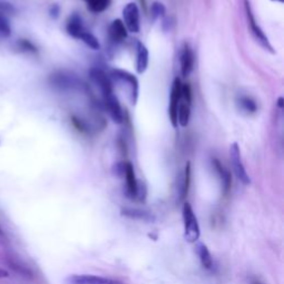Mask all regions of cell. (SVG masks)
<instances>
[{
    "label": "cell",
    "instance_id": "5",
    "mask_svg": "<svg viewBox=\"0 0 284 284\" xmlns=\"http://www.w3.org/2000/svg\"><path fill=\"white\" fill-rule=\"evenodd\" d=\"M102 101L103 107H105L106 111L108 112L109 116H110L112 121L118 124L122 123L124 120L123 110L118 98L114 95V92H109V94L102 95Z\"/></svg>",
    "mask_w": 284,
    "mask_h": 284
},
{
    "label": "cell",
    "instance_id": "8",
    "mask_svg": "<svg viewBox=\"0 0 284 284\" xmlns=\"http://www.w3.org/2000/svg\"><path fill=\"white\" fill-rule=\"evenodd\" d=\"M49 83L54 88L60 90L73 89L78 86V80L76 76L70 73H65V71H57V73L52 74L49 77Z\"/></svg>",
    "mask_w": 284,
    "mask_h": 284
},
{
    "label": "cell",
    "instance_id": "32",
    "mask_svg": "<svg viewBox=\"0 0 284 284\" xmlns=\"http://www.w3.org/2000/svg\"><path fill=\"white\" fill-rule=\"evenodd\" d=\"M272 2H275V3H280V4H283V3H284V0H272Z\"/></svg>",
    "mask_w": 284,
    "mask_h": 284
},
{
    "label": "cell",
    "instance_id": "27",
    "mask_svg": "<svg viewBox=\"0 0 284 284\" xmlns=\"http://www.w3.org/2000/svg\"><path fill=\"white\" fill-rule=\"evenodd\" d=\"M0 14L4 16H8L15 14V7L12 4H9L7 2H4V0H0Z\"/></svg>",
    "mask_w": 284,
    "mask_h": 284
},
{
    "label": "cell",
    "instance_id": "12",
    "mask_svg": "<svg viewBox=\"0 0 284 284\" xmlns=\"http://www.w3.org/2000/svg\"><path fill=\"white\" fill-rule=\"evenodd\" d=\"M109 38L114 43L122 42L128 37V30L125 28L123 21L121 19L113 20L111 25L109 26Z\"/></svg>",
    "mask_w": 284,
    "mask_h": 284
},
{
    "label": "cell",
    "instance_id": "20",
    "mask_svg": "<svg viewBox=\"0 0 284 284\" xmlns=\"http://www.w3.org/2000/svg\"><path fill=\"white\" fill-rule=\"evenodd\" d=\"M87 7L94 14H100L110 6L111 0H85Z\"/></svg>",
    "mask_w": 284,
    "mask_h": 284
},
{
    "label": "cell",
    "instance_id": "3",
    "mask_svg": "<svg viewBox=\"0 0 284 284\" xmlns=\"http://www.w3.org/2000/svg\"><path fill=\"white\" fill-rule=\"evenodd\" d=\"M111 78L118 83L127 85L130 92V101L132 105H135L139 97V81L135 76L122 69H112Z\"/></svg>",
    "mask_w": 284,
    "mask_h": 284
},
{
    "label": "cell",
    "instance_id": "28",
    "mask_svg": "<svg viewBox=\"0 0 284 284\" xmlns=\"http://www.w3.org/2000/svg\"><path fill=\"white\" fill-rule=\"evenodd\" d=\"M49 14H50V16L52 18H58L59 17V14H60V7L58 6V5H52V6L50 7V10H49Z\"/></svg>",
    "mask_w": 284,
    "mask_h": 284
},
{
    "label": "cell",
    "instance_id": "14",
    "mask_svg": "<svg viewBox=\"0 0 284 284\" xmlns=\"http://www.w3.org/2000/svg\"><path fill=\"white\" fill-rule=\"evenodd\" d=\"M136 63H135V69L136 73L139 75H142L146 73V70L148 69L149 64V51L147 47L142 43L141 41H136Z\"/></svg>",
    "mask_w": 284,
    "mask_h": 284
},
{
    "label": "cell",
    "instance_id": "21",
    "mask_svg": "<svg viewBox=\"0 0 284 284\" xmlns=\"http://www.w3.org/2000/svg\"><path fill=\"white\" fill-rule=\"evenodd\" d=\"M190 181H191V165L190 162H187V166L184 168V173H183V180H182V185H181V193H180V201L185 199V196L189 193L190 189Z\"/></svg>",
    "mask_w": 284,
    "mask_h": 284
},
{
    "label": "cell",
    "instance_id": "2",
    "mask_svg": "<svg viewBox=\"0 0 284 284\" xmlns=\"http://www.w3.org/2000/svg\"><path fill=\"white\" fill-rule=\"evenodd\" d=\"M243 3H244L245 15H247V19H248V23L250 26V29H251V34H252V36L254 37L255 41L258 42L259 45L264 49V50L269 51L271 53H275L274 49H273L272 45L270 43L269 38L266 37L264 31L261 29V27L258 25V23H256L255 17L252 13V8H251L250 0H243Z\"/></svg>",
    "mask_w": 284,
    "mask_h": 284
},
{
    "label": "cell",
    "instance_id": "1",
    "mask_svg": "<svg viewBox=\"0 0 284 284\" xmlns=\"http://www.w3.org/2000/svg\"><path fill=\"white\" fill-rule=\"evenodd\" d=\"M183 226H184V239L189 243H194L200 238V227L194 211L189 202H185L182 207Z\"/></svg>",
    "mask_w": 284,
    "mask_h": 284
},
{
    "label": "cell",
    "instance_id": "11",
    "mask_svg": "<svg viewBox=\"0 0 284 284\" xmlns=\"http://www.w3.org/2000/svg\"><path fill=\"white\" fill-rule=\"evenodd\" d=\"M90 78L94 83L99 87L102 95L109 94V92H113V84L111 78L99 68H92L90 70Z\"/></svg>",
    "mask_w": 284,
    "mask_h": 284
},
{
    "label": "cell",
    "instance_id": "15",
    "mask_svg": "<svg viewBox=\"0 0 284 284\" xmlns=\"http://www.w3.org/2000/svg\"><path fill=\"white\" fill-rule=\"evenodd\" d=\"M65 29H67L68 35L71 37L76 38V39H79L81 34L85 31L83 20H81L80 16L77 14H73L69 17L67 21V26H65Z\"/></svg>",
    "mask_w": 284,
    "mask_h": 284
},
{
    "label": "cell",
    "instance_id": "25",
    "mask_svg": "<svg viewBox=\"0 0 284 284\" xmlns=\"http://www.w3.org/2000/svg\"><path fill=\"white\" fill-rule=\"evenodd\" d=\"M10 35H12V28H10L8 17L0 14V37L7 38Z\"/></svg>",
    "mask_w": 284,
    "mask_h": 284
},
{
    "label": "cell",
    "instance_id": "4",
    "mask_svg": "<svg viewBox=\"0 0 284 284\" xmlns=\"http://www.w3.org/2000/svg\"><path fill=\"white\" fill-rule=\"evenodd\" d=\"M229 155H230V160L232 163V168L236 177L241 181L243 184L248 185L251 183V179L249 174L247 173V170L243 166V162L241 159V150L237 142H233L229 149Z\"/></svg>",
    "mask_w": 284,
    "mask_h": 284
},
{
    "label": "cell",
    "instance_id": "13",
    "mask_svg": "<svg viewBox=\"0 0 284 284\" xmlns=\"http://www.w3.org/2000/svg\"><path fill=\"white\" fill-rule=\"evenodd\" d=\"M124 177L125 182H127V194L130 198H136V192H138V181H136L134 168L131 162H127L124 165Z\"/></svg>",
    "mask_w": 284,
    "mask_h": 284
},
{
    "label": "cell",
    "instance_id": "22",
    "mask_svg": "<svg viewBox=\"0 0 284 284\" xmlns=\"http://www.w3.org/2000/svg\"><path fill=\"white\" fill-rule=\"evenodd\" d=\"M79 39L81 41H84L89 48L94 49V50H99V49H100V42H99V40H98V38L89 31L85 30L83 34H81Z\"/></svg>",
    "mask_w": 284,
    "mask_h": 284
},
{
    "label": "cell",
    "instance_id": "10",
    "mask_svg": "<svg viewBox=\"0 0 284 284\" xmlns=\"http://www.w3.org/2000/svg\"><path fill=\"white\" fill-rule=\"evenodd\" d=\"M194 68V54L189 43H183L180 51V71L183 78H187L191 75Z\"/></svg>",
    "mask_w": 284,
    "mask_h": 284
},
{
    "label": "cell",
    "instance_id": "19",
    "mask_svg": "<svg viewBox=\"0 0 284 284\" xmlns=\"http://www.w3.org/2000/svg\"><path fill=\"white\" fill-rule=\"evenodd\" d=\"M196 253H198L203 267H205L206 270H211L213 266V260H212V256L209 252V250H207L206 248V245L203 243H199L198 245H196Z\"/></svg>",
    "mask_w": 284,
    "mask_h": 284
},
{
    "label": "cell",
    "instance_id": "29",
    "mask_svg": "<svg viewBox=\"0 0 284 284\" xmlns=\"http://www.w3.org/2000/svg\"><path fill=\"white\" fill-rule=\"evenodd\" d=\"M9 276V273L6 271V270H4L0 267V278H4V277H8Z\"/></svg>",
    "mask_w": 284,
    "mask_h": 284
},
{
    "label": "cell",
    "instance_id": "33",
    "mask_svg": "<svg viewBox=\"0 0 284 284\" xmlns=\"http://www.w3.org/2000/svg\"><path fill=\"white\" fill-rule=\"evenodd\" d=\"M0 234H2V229H0Z\"/></svg>",
    "mask_w": 284,
    "mask_h": 284
},
{
    "label": "cell",
    "instance_id": "18",
    "mask_svg": "<svg viewBox=\"0 0 284 284\" xmlns=\"http://www.w3.org/2000/svg\"><path fill=\"white\" fill-rule=\"evenodd\" d=\"M121 215L123 217H127L130 218V219H134V220H144L148 222L155 220V217L152 216L151 213L138 209H123L121 211Z\"/></svg>",
    "mask_w": 284,
    "mask_h": 284
},
{
    "label": "cell",
    "instance_id": "31",
    "mask_svg": "<svg viewBox=\"0 0 284 284\" xmlns=\"http://www.w3.org/2000/svg\"><path fill=\"white\" fill-rule=\"evenodd\" d=\"M250 284H262L259 280H256V278H253L252 281H251V283Z\"/></svg>",
    "mask_w": 284,
    "mask_h": 284
},
{
    "label": "cell",
    "instance_id": "16",
    "mask_svg": "<svg viewBox=\"0 0 284 284\" xmlns=\"http://www.w3.org/2000/svg\"><path fill=\"white\" fill-rule=\"evenodd\" d=\"M191 117V102L180 98V103L178 108V124L185 128L188 127Z\"/></svg>",
    "mask_w": 284,
    "mask_h": 284
},
{
    "label": "cell",
    "instance_id": "7",
    "mask_svg": "<svg viewBox=\"0 0 284 284\" xmlns=\"http://www.w3.org/2000/svg\"><path fill=\"white\" fill-rule=\"evenodd\" d=\"M181 80L178 77L173 80L171 95H170V105H169V118L173 128L178 127V108L181 98Z\"/></svg>",
    "mask_w": 284,
    "mask_h": 284
},
{
    "label": "cell",
    "instance_id": "9",
    "mask_svg": "<svg viewBox=\"0 0 284 284\" xmlns=\"http://www.w3.org/2000/svg\"><path fill=\"white\" fill-rule=\"evenodd\" d=\"M65 284H123L113 278L91 274H73L64 278Z\"/></svg>",
    "mask_w": 284,
    "mask_h": 284
},
{
    "label": "cell",
    "instance_id": "30",
    "mask_svg": "<svg viewBox=\"0 0 284 284\" xmlns=\"http://www.w3.org/2000/svg\"><path fill=\"white\" fill-rule=\"evenodd\" d=\"M283 101H284V99L282 97H278V99H277V106H278V108H283V106H284V103H283Z\"/></svg>",
    "mask_w": 284,
    "mask_h": 284
},
{
    "label": "cell",
    "instance_id": "23",
    "mask_svg": "<svg viewBox=\"0 0 284 284\" xmlns=\"http://www.w3.org/2000/svg\"><path fill=\"white\" fill-rule=\"evenodd\" d=\"M150 10H151L152 19H154V20L163 18L166 16V13H167L166 6L160 2H155L154 4H152L151 7H150Z\"/></svg>",
    "mask_w": 284,
    "mask_h": 284
},
{
    "label": "cell",
    "instance_id": "17",
    "mask_svg": "<svg viewBox=\"0 0 284 284\" xmlns=\"http://www.w3.org/2000/svg\"><path fill=\"white\" fill-rule=\"evenodd\" d=\"M212 163H213V167H215V169H216V171L218 172V174H219L220 179L222 180L223 189H225V192L228 193L229 191H230L231 184H232L231 173L229 172L227 169L222 166V163L218 159H213Z\"/></svg>",
    "mask_w": 284,
    "mask_h": 284
},
{
    "label": "cell",
    "instance_id": "24",
    "mask_svg": "<svg viewBox=\"0 0 284 284\" xmlns=\"http://www.w3.org/2000/svg\"><path fill=\"white\" fill-rule=\"evenodd\" d=\"M240 106L243 109L244 111H247L248 113H254L258 110V107H256V103L253 99H251L250 97L247 96H243V97H240Z\"/></svg>",
    "mask_w": 284,
    "mask_h": 284
},
{
    "label": "cell",
    "instance_id": "6",
    "mask_svg": "<svg viewBox=\"0 0 284 284\" xmlns=\"http://www.w3.org/2000/svg\"><path fill=\"white\" fill-rule=\"evenodd\" d=\"M123 24L128 32L138 34L140 31V12L134 3H129L124 6L122 10Z\"/></svg>",
    "mask_w": 284,
    "mask_h": 284
},
{
    "label": "cell",
    "instance_id": "26",
    "mask_svg": "<svg viewBox=\"0 0 284 284\" xmlns=\"http://www.w3.org/2000/svg\"><path fill=\"white\" fill-rule=\"evenodd\" d=\"M17 47H18V49H20L21 51H29V52H36L37 51L36 47L32 45V43L29 40H26V39L19 40L17 42Z\"/></svg>",
    "mask_w": 284,
    "mask_h": 284
}]
</instances>
